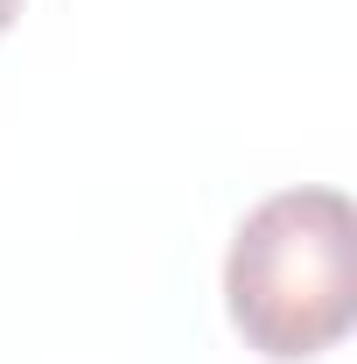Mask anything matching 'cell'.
I'll return each instance as SVG.
<instances>
[{
  "label": "cell",
  "mask_w": 357,
  "mask_h": 364,
  "mask_svg": "<svg viewBox=\"0 0 357 364\" xmlns=\"http://www.w3.org/2000/svg\"><path fill=\"white\" fill-rule=\"evenodd\" d=\"M231 329L273 364H309L351 336L357 316V218L343 189H280L224 252Z\"/></svg>",
  "instance_id": "6da1fadb"
},
{
  "label": "cell",
  "mask_w": 357,
  "mask_h": 364,
  "mask_svg": "<svg viewBox=\"0 0 357 364\" xmlns=\"http://www.w3.org/2000/svg\"><path fill=\"white\" fill-rule=\"evenodd\" d=\"M14 14H21V0H0V36L14 28Z\"/></svg>",
  "instance_id": "7a4b0ae2"
}]
</instances>
